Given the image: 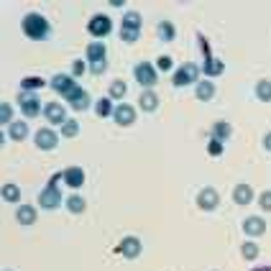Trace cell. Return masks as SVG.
<instances>
[{
	"label": "cell",
	"instance_id": "obj_3",
	"mask_svg": "<svg viewBox=\"0 0 271 271\" xmlns=\"http://www.w3.org/2000/svg\"><path fill=\"white\" fill-rule=\"evenodd\" d=\"M51 87L62 95V97H67V100H74L77 95L82 92V87L74 82V77H69V74H57L54 80H51Z\"/></svg>",
	"mask_w": 271,
	"mask_h": 271
},
{
	"label": "cell",
	"instance_id": "obj_2",
	"mask_svg": "<svg viewBox=\"0 0 271 271\" xmlns=\"http://www.w3.org/2000/svg\"><path fill=\"white\" fill-rule=\"evenodd\" d=\"M59 179H64V174H54L51 182L46 184V189L38 195V205H41L44 210H57V207L62 205V192L57 189V182H59Z\"/></svg>",
	"mask_w": 271,
	"mask_h": 271
},
{
	"label": "cell",
	"instance_id": "obj_8",
	"mask_svg": "<svg viewBox=\"0 0 271 271\" xmlns=\"http://www.w3.org/2000/svg\"><path fill=\"white\" fill-rule=\"evenodd\" d=\"M218 202H220V195L212 189V187H205V189H200V195H197V205L202 207V210H215L218 207Z\"/></svg>",
	"mask_w": 271,
	"mask_h": 271
},
{
	"label": "cell",
	"instance_id": "obj_9",
	"mask_svg": "<svg viewBox=\"0 0 271 271\" xmlns=\"http://www.w3.org/2000/svg\"><path fill=\"white\" fill-rule=\"evenodd\" d=\"M44 115H46L49 123H57V126H64V123H67V113H64V107H62L59 102H46Z\"/></svg>",
	"mask_w": 271,
	"mask_h": 271
},
{
	"label": "cell",
	"instance_id": "obj_32",
	"mask_svg": "<svg viewBox=\"0 0 271 271\" xmlns=\"http://www.w3.org/2000/svg\"><path fill=\"white\" fill-rule=\"evenodd\" d=\"M138 36H141L138 28H126V26H123V31H121V38H123V41H128V44L138 41Z\"/></svg>",
	"mask_w": 271,
	"mask_h": 271
},
{
	"label": "cell",
	"instance_id": "obj_29",
	"mask_svg": "<svg viewBox=\"0 0 271 271\" xmlns=\"http://www.w3.org/2000/svg\"><path fill=\"white\" fill-rule=\"evenodd\" d=\"M123 26H126V28H141V16H138L136 11H128V13L123 16Z\"/></svg>",
	"mask_w": 271,
	"mask_h": 271
},
{
	"label": "cell",
	"instance_id": "obj_24",
	"mask_svg": "<svg viewBox=\"0 0 271 271\" xmlns=\"http://www.w3.org/2000/svg\"><path fill=\"white\" fill-rule=\"evenodd\" d=\"M85 207H87L85 197H80V195L67 197V210H69V212H85Z\"/></svg>",
	"mask_w": 271,
	"mask_h": 271
},
{
	"label": "cell",
	"instance_id": "obj_16",
	"mask_svg": "<svg viewBox=\"0 0 271 271\" xmlns=\"http://www.w3.org/2000/svg\"><path fill=\"white\" fill-rule=\"evenodd\" d=\"M195 95H197V100L207 102V100L215 97V85H212L210 80H207V82H197V85H195Z\"/></svg>",
	"mask_w": 271,
	"mask_h": 271
},
{
	"label": "cell",
	"instance_id": "obj_28",
	"mask_svg": "<svg viewBox=\"0 0 271 271\" xmlns=\"http://www.w3.org/2000/svg\"><path fill=\"white\" fill-rule=\"evenodd\" d=\"M8 133H11L13 141H23V138L28 136V126H26V123H11V131H8Z\"/></svg>",
	"mask_w": 271,
	"mask_h": 271
},
{
	"label": "cell",
	"instance_id": "obj_17",
	"mask_svg": "<svg viewBox=\"0 0 271 271\" xmlns=\"http://www.w3.org/2000/svg\"><path fill=\"white\" fill-rule=\"evenodd\" d=\"M16 220H18L21 225H33V223H36V210H33L31 205H23V207L16 210Z\"/></svg>",
	"mask_w": 271,
	"mask_h": 271
},
{
	"label": "cell",
	"instance_id": "obj_4",
	"mask_svg": "<svg viewBox=\"0 0 271 271\" xmlns=\"http://www.w3.org/2000/svg\"><path fill=\"white\" fill-rule=\"evenodd\" d=\"M133 74H136V82H138L141 87H146V90H151L153 85H156V80H159L156 69H153V64H148V62H141V64H136Z\"/></svg>",
	"mask_w": 271,
	"mask_h": 271
},
{
	"label": "cell",
	"instance_id": "obj_5",
	"mask_svg": "<svg viewBox=\"0 0 271 271\" xmlns=\"http://www.w3.org/2000/svg\"><path fill=\"white\" fill-rule=\"evenodd\" d=\"M18 102H21V113L26 115V118H36V115L41 113V102H38L36 92H31V90L18 92Z\"/></svg>",
	"mask_w": 271,
	"mask_h": 271
},
{
	"label": "cell",
	"instance_id": "obj_25",
	"mask_svg": "<svg viewBox=\"0 0 271 271\" xmlns=\"http://www.w3.org/2000/svg\"><path fill=\"white\" fill-rule=\"evenodd\" d=\"M256 97H258L261 102H271V82H268V80H261V82L256 85Z\"/></svg>",
	"mask_w": 271,
	"mask_h": 271
},
{
	"label": "cell",
	"instance_id": "obj_39",
	"mask_svg": "<svg viewBox=\"0 0 271 271\" xmlns=\"http://www.w3.org/2000/svg\"><path fill=\"white\" fill-rule=\"evenodd\" d=\"M261 207H263L266 212H271V189L261 195Z\"/></svg>",
	"mask_w": 271,
	"mask_h": 271
},
{
	"label": "cell",
	"instance_id": "obj_33",
	"mask_svg": "<svg viewBox=\"0 0 271 271\" xmlns=\"http://www.w3.org/2000/svg\"><path fill=\"white\" fill-rule=\"evenodd\" d=\"M241 253H243V258L253 261V258L258 256V246H256V243H243V246H241Z\"/></svg>",
	"mask_w": 271,
	"mask_h": 271
},
{
	"label": "cell",
	"instance_id": "obj_23",
	"mask_svg": "<svg viewBox=\"0 0 271 271\" xmlns=\"http://www.w3.org/2000/svg\"><path fill=\"white\" fill-rule=\"evenodd\" d=\"M141 107H143L146 113H151V110H156V107H159V97L153 95L151 90H146V92L141 95Z\"/></svg>",
	"mask_w": 271,
	"mask_h": 271
},
{
	"label": "cell",
	"instance_id": "obj_10",
	"mask_svg": "<svg viewBox=\"0 0 271 271\" xmlns=\"http://www.w3.org/2000/svg\"><path fill=\"white\" fill-rule=\"evenodd\" d=\"M36 146L41 148V151H54L57 148V133L44 128V131H38L36 133Z\"/></svg>",
	"mask_w": 271,
	"mask_h": 271
},
{
	"label": "cell",
	"instance_id": "obj_14",
	"mask_svg": "<svg viewBox=\"0 0 271 271\" xmlns=\"http://www.w3.org/2000/svg\"><path fill=\"white\" fill-rule=\"evenodd\" d=\"M121 253L126 256V258H138L141 256V241L138 238H123V243H121Z\"/></svg>",
	"mask_w": 271,
	"mask_h": 271
},
{
	"label": "cell",
	"instance_id": "obj_26",
	"mask_svg": "<svg viewBox=\"0 0 271 271\" xmlns=\"http://www.w3.org/2000/svg\"><path fill=\"white\" fill-rule=\"evenodd\" d=\"M69 105H72L74 110H87V107H90V92H87V90H82L74 100H69Z\"/></svg>",
	"mask_w": 271,
	"mask_h": 271
},
{
	"label": "cell",
	"instance_id": "obj_13",
	"mask_svg": "<svg viewBox=\"0 0 271 271\" xmlns=\"http://www.w3.org/2000/svg\"><path fill=\"white\" fill-rule=\"evenodd\" d=\"M243 230H246L251 238H258V236L266 233V223H263V218H248L243 223Z\"/></svg>",
	"mask_w": 271,
	"mask_h": 271
},
{
	"label": "cell",
	"instance_id": "obj_41",
	"mask_svg": "<svg viewBox=\"0 0 271 271\" xmlns=\"http://www.w3.org/2000/svg\"><path fill=\"white\" fill-rule=\"evenodd\" d=\"M263 146H266V148H268V151H271V133H268V136H266V141H263Z\"/></svg>",
	"mask_w": 271,
	"mask_h": 271
},
{
	"label": "cell",
	"instance_id": "obj_20",
	"mask_svg": "<svg viewBox=\"0 0 271 271\" xmlns=\"http://www.w3.org/2000/svg\"><path fill=\"white\" fill-rule=\"evenodd\" d=\"M105 54H107V51H105V46H102L100 41H95V44L87 46V59H90V64H92V62H105Z\"/></svg>",
	"mask_w": 271,
	"mask_h": 271
},
{
	"label": "cell",
	"instance_id": "obj_19",
	"mask_svg": "<svg viewBox=\"0 0 271 271\" xmlns=\"http://www.w3.org/2000/svg\"><path fill=\"white\" fill-rule=\"evenodd\" d=\"M207 77H218V74H223L225 72V64L220 62V59H215V57H210V59H205V69H202Z\"/></svg>",
	"mask_w": 271,
	"mask_h": 271
},
{
	"label": "cell",
	"instance_id": "obj_38",
	"mask_svg": "<svg viewBox=\"0 0 271 271\" xmlns=\"http://www.w3.org/2000/svg\"><path fill=\"white\" fill-rule=\"evenodd\" d=\"M156 67H159V69H167V72H169V69L174 67V62H172V57H159Z\"/></svg>",
	"mask_w": 271,
	"mask_h": 271
},
{
	"label": "cell",
	"instance_id": "obj_42",
	"mask_svg": "<svg viewBox=\"0 0 271 271\" xmlns=\"http://www.w3.org/2000/svg\"><path fill=\"white\" fill-rule=\"evenodd\" d=\"M253 271H271V268H253Z\"/></svg>",
	"mask_w": 271,
	"mask_h": 271
},
{
	"label": "cell",
	"instance_id": "obj_34",
	"mask_svg": "<svg viewBox=\"0 0 271 271\" xmlns=\"http://www.w3.org/2000/svg\"><path fill=\"white\" fill-rule=\"evenodd\" d=\"M126 95V82L123 80H115L110 85V97H123Z\"/></svg>",
	"mask_w": 271,
	"mask_h": 271
},
{
	"label": "cell",
	"instance_id": "obj_36",
	"mask_svg": "<svg viewBox=\"0 0 271 271\" xmlns=\"http://www.w3.org/2000/svg\"><path fill=\"white\" fill-rule=\"evenodd\" d=\"M87 72V64L82 62V59H77L74 64H72V77H82Z\"/></svg>",
	"mask_w": 271,
	"mask_h": 271
},
{
	"label": "cell",
	"instance_id": "obj_35",
	"mask_svg": "<svg viewBox=\"0 0 271 271\" xmlns=\"http://www.w3.org/2000/svg\"><path fill=\"white\" fill-rule=\"evenodd\" d=\"M11 118H13V107L8 105V102H3V105H0V123H11Z\"/></svg>",
	"mask_w": 271,
	"mask_h": 271
},
{
	"label": "cell",
	"instance_id": "obj_21",
	"mask_svg": "<svg viewBox=\"0 0 271 271\" xmlns=\"http://www.w3.org/2000/svg\"><path fill=\"white\" fill-rule=\"evenodd\" d=\"M95 113H97V118H107V115H113L115 107H113L110 97H100V100L95 102Z\"/></svg>",
	"mask_w": 271,
	"mask_h": 271
},
{
	"label": "cell",
	"instance_id": "obj_30",
	"mask_svg": "<svg viewBox=\"0 0 271 271\" xmlns=\"http://www.w3.org/2000/svg\"><path fill=\"white\" fill-rule=\"evenodd\" d=\"M77 133H80V123H77V121H67V123L62 126V136H64V138H74Z\"/></svg>",
	"mask_w": 271,
	"mask_h": 271
},
{
	"label": "cell",
	"instance_id": "obj_18",
	"mask_svg": "<svg viewBox=\"0 0 271 271\" xmlns=\"http://www.w3.org/2000/svg\"><path fill=\"white\" fill-rule=\"evenodd\" d=\"M230 133H233V128H230V123H225V121H218L215 126H212V138L215 141H228L230 138Z\"/></svg>",
	"mask_w": 271,
	"mask_h": 271
},
{
	"label": "cell",
	"instance_id": "obj_27",
	"mask_svg": "<svg viewBox=\"0 0 271 271\" xmlns=\"http://www.w3.org/2000/svg\"><path fill=\"white\" fill-rule=\"evenodd\" d=\"M159 36H161V41H174L177 31H174V26H172L169 21H161V23H159Z\"/></svg>",
	"mask_w": 271,
	"mask_h": 271
},
{
	"label": "cell",
	"instance_id": "obj_37",
	"mask_svg": "<svg viewBox=\"0 0 271 271\" xmlns=\"http://www.w3.org/2000/svg\"><path fill=\"white\" fill-rule=\"evenodd\" d=\"M207 151H210V156H220V153H223V143L220 141H210V146H207Z\"/></svg>",
	"mask_w": 271,
	"mask_h": 271
},
{
	"label": "cell",
	"instance_id": "obj_11",
	"mask_svg": "<svg viewBox=\"0 0 271 271\" xmlns=\"http://www.w3.org/2000/svg\"><path fill=\"white\" fill-rule=\"evenodd\" d=\"M113 118H115V123H118V126H131L136 121V110L131 105H118V107H115V113H113Z\"/></svg>",
	"mask_w": 271,
	"mask_h": 271
},
{
	"label": "cell",
	"instance_id": "obj_15",
	"mask_svg": "<svg viewBox=\"0 0 271 271\" xmlns=\"http://www.w3.org/2000/svg\"><path fill=\"white\" fill-rule=\"evenodd\" d=\"M233 200H236L238 205H251V200H253V189H251L248 184H236V189H233Z\"/></svg>",
	"mask_w": 271,
	"mask_h": 271
},
{
	"label": "cell",
	"instance_id": "obj_22",
	"mask_svg": "<svg viewBox=\"0 0 271 271\" xmlns=\"http://www.w3.org/2000/svg\"><path fill=\"white\" fill-rule=\"evenodd\" d=\"M0 195H3L6 202H18L21 200V189H18V184H3Z\"/></svg>",
	"mask_w": 271,
	"mask_h": 271
},
{
	"label": "cell",
	"instance_id": "obj_6",
	"mask_svg": "<svg viewBox=\"0 0 271 271\" xmlns=\"http://www.w3.org/2000/svg\"><path fill=\"white\" fill-rule=\"evenodd\" d=\"M197 74H200V67H195V64H182L177 72H174V77H172V82H174V87H184V85H192V82H197Z\"/></svg>",
	"mask_w": 271,
	"mask_h": 271
},
{
	"label": "cell",
	"instance_id": "obj_31",
	"mask_svg": "<svg viewBox=\"0 0 271 271\" xmlns=\"http://www.w3.org/2000/svg\"><path fill=\"white\" fill-rule=\"evenodd\" d=\"M44 85H46V82L41 80V77H26V80L21 82V87H23V90H31V92H33L36 87H44Z\"/></svg>",
	"mask_w": 271,
	"mask_h": 271
},
{
	"label": "cell",
	"instance_id": "obj_12",
	"mask_svg": "<svg viewBox=\"0 0 271 271\" xmlns=\"http://www.w3.org/2000/svg\"><path fill=\"white\" fill-rule=\"evenodd\" d=\"M62 174H64V182H67L69 187H74V189H80V187L85 184V172H82L80 167H69V169H64Z\"/></svg>",
	"mask_w": 271,
	"mask_h": 271
},
{
	"label": "cell",
	"instance_id": "obj_1",
	"mask_svg": "<svg viewBox=\"0 0 271 271\" xmlns=\"http://www.w3.org/2000/svg\"><path fill=\"white\" fill-rule=\"evenodd\" d=\"M21 28H23V33L28 38H33V41H44V38H49V33H51V26L41 13H28L23 18Z\"/></svg>",
	"mask_w": 271,
	"mask_h": 271
},
{
	"label": "cell",
	"instance_id": "obj_7",
	"mask_svg": "<svg viewBox=\"0 0 271 271\" xmlns=\"http://www.w3.org/2000/svg\"><path fill=\"white\" fill-rule=\"evenodd\" d=\"M87 31L92 33V36H97V38H102V36H107L110 31H113V21L107 18V16H92L90 18V23H87Z\"/></svg>",
	"mask_w": 271,
	"mask_h": 271
},
{
	"label": "cell",
	"instance_id": "obj_40",
	"mask_svg": "<svg viewBox=\"0 0 271 271\" xmlns=\"http://www.w3.org/2000/svg\"><path fill=\"white\" fill-rule=\"evenodd\" d=\"M90 69H92V74H102V69H105V62H92V64H90Z\"/></svg>",
	"mask_w": 271,
	"mask_h": 271
}]
</instances>
